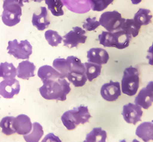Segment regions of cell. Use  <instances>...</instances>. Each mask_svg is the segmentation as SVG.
<instances>
[{
    "mask_svg": "<svg viewBox=\"0 0 153 142\" xmlns=\"http://www.w3.org/2000/svg\"><path fill=\"white\" fill-rule=\"evenodd\" d=\"M36 66L30 61L25 60L20 62L17 68V76L23 80H28L31 77L35 76L34 71Z\"/></svg>",
    "mask_w": 153,
    "mask_h": 142,
    "instance_id": "15",
    "label": "cell"
},
{
    "mask_svg": "<svg viewBox=\"0 0 153 142\" xmlns=\"http://www.w3.org/2000/svg\"><path fill=\"white\" fill-rule=\"evenodd\" d=\"M45 38L48 44L52 47H57L63 40V38L59 33L54 30H49L45 33Z\"/></svg>",
    "mask_w": 153,
    "mask_h": 142,
    "instance_id": "30",
    "label": "cell"
},
{
    "mask_svg": "<svg viewBox=\"0 0 153 142\" xmlns=\"http://www.w3.org/2000/svg\"><path fill=\"white\" fill-rule=\"evenodd\" d=\"M141 26L137 23L134 19H126L121 28V30H123L127 34L132 36V37H137L141 29Z\"/></svg>",
    "mask_w": 153,
    "mask_h": 142,
    "instance_id": "26",
    "label": "cell"
},
{
    "mask_svg": "<svg viewBox=\"0 0 153 142\" xmlns=\"http://www.w3.org/2000/svg\"><path fill=\"white\" fill-rule=\"evenodd\" d=\"M42 82L43 85L39 91L42 97L47 100L65 101L71 91L70 83L66 78L49 79Z\"/></svg>",
    "mask_w": 153,
    "mask_h": 142,
    "instance_id": "1",
    "label": "cell"
},
{
    "mask_svg": "<svg viewBox=\"0 0 153 142\" xmlns=\"http://www.w3.org/2000/svg\"><path fill=\"white\" fill-rule=\"evenodd\" d=\"M20 85L16 79H4L0 83V96L6 99H12L19 94Z\"/></svg>",
    "mask_w": 153,
    "mask_h": 142,
    "instance_id": "10",
    "label": "cell"
},
{
    "mask_svg": "<svg viewBox=\"0 0 153 142\" xmlns=\"http://www.w3.org/2000/svg\"><path fill=\"white\" fill-rule=\"evenodd\" d=\"M33 1L37 3H41L42 1H44V0H33Z\"/></svg>",
    "mask_w": 153,
    "mask_h": 142,
    "instance_id": "40",
    "label": "cell"
},
{
    "mask_svg": "<svg viewBox=\"0 0 153 142\" xmlns=\"http://www.w3.org/2000/svg\"><path fill=\"white\" fill-rule=\"evenodd\" d=\"M48 9L52 12L53 16L60 17L65 14L62 9L64 4L61 0H44Z\"/></svg>",
    "mask_w": 153,
    "mask_h": 142,
    "instance_id": "27",
    "label": "cell"
},
{
    "mask_svg": "<svg viewBox=\"0 0 153 142\" xmlns=\"http://www.w3.org/2000/svg\"><path fill=\"white\" fill-rule=\"evenodd\" d=\"M33 124L28 116L21 114L14 118L13 121V127L16 133L19 135H25L32 131Z\"/></svg>",
    "mask_w": 153,
    "mask_h": 142,
    "instance_id": "11",
    "label": "cell"
},
{
    "mask_svg": "<svg viewBox=\"0 0 153 142\" xmlns=\"http://www.w3.org/2000/svg\"><path fill=\"white\" fill-rule=\"evenodd\" d=\"M143 114L142 108L135 104L128 103L123 106L122 116L124 121L128 124L136 125L137 123L142 121Z\"/></svg>",
    "mask_w": 153,
    "mask_h": 142,
    "instance_id": "8",
    "label": "cell"
},
{
    "mask_svg": "<svg viewBox=\"0 0 153 142\" xmlns=\"http://www.w3.org/2000/svg\"><path fill=\"white\" fill-rule=\"evenodd\" d=\"M2 21L7 27H14L20 23L22 15V7L17 0H4Z\"/></svg>",
    "mask_w": 153,
    "mask_h": 142,
    "instance_id": "4",
    "label": "cell"
},
{
    "mask_svg": "<svg viewBox=\"0 0 153 142\" xmlns=\"http://www.w3.org/2000/svg\"><path fill=\"white\" fill-rule=\"evenodd\" d=\"M132 142H140V141H139L137 140V139H134L133 141H132Z\"/></svg>",
    "mask_w": 153,
    "mask_h": 142,
    "instance_id": "41",
    "label": "cell"
},
{
    "mask_svg": "<svg viewBox=\"0 0 153 142\" xmlns=\"http://www.w3.org/2000/svg\"><path fill=\"white\" fill-rule=\"evenodd\" d=\"M132 38L131 35L123 30L113 33L104 31L98 36L100 45L104 47H114L119 50L128 47Z\"/></svg>",
    "mask_w": 153,
    "mask_h": 142,
    "instance_id": "2",
    "label": "cell"
},
{
    "mask_svg": "<svg viewBox=\"0 0 153 142\" xmlns=\"http://www.w3.org/2000/svg\"><path fill=\"white\" fill-rule=\"evenodd\" d=\"M125 20L119 12L113 10L103 12L99 18V22L100 26L104 28L107 31L113 33L121 30Z\"/></svg>",
    "mask_w": 153,
    "mask_h": 142,
    "instance_id": "5",
    "label": "cell"
},
{
    "mask_svg": "<svg viewBox=\"0 0 153 142\" xmlns=\"http://www.w3.org/2000/svg\"><path fill=\"white\" fill-rule=\"evenodd\" d=\"M68 73L74 74H85L86 69L84 63L81 60L76 57L69 56L66 58Z\"/></svg>",
    "mask_w": 153,
    "mask_h": 142,
    "instance_id": "20",
    "label": "cell"
},
{
    "mask_svg": "<svg viewBox=\"0 0 153 142\" xmlns=\"http://www.w3.org/2000/svg\"><path fill=\"white\" fill-rule=\"evenodd\" d=\"M146 87L148 88L149 89H150L151 90V91L153 92V81L149 82L148 83Z\"/></svg>",
    "mask_w": 153,
    "mask_h": 142,
    "instance_id": "38",
    "label": "cell"
},
{
    "mask_svg": "<svg viewBox=\"0 0 153 142\" xmlns=\"http://www.w3.org/2000/svg\"><path fill=\"white\" fill-rule=\"evenodd\" d=\"M61 119L63 125L68 131H72L78 126L73 117L71 110L64 113Z\"/></svg>",
    "mask_w": 153,
    "mask_h": 142,
    "instance_id": "31",
    "label": "cell"
},
{
    "mask_svg": "<svg viewBox=\"0 0 153 142\" xmlns=\"http://www.w3.org/2000/svg\"><path fill=\"white\" fill-rule=\"evenodd\" d=\"M100 94L105 100L114 102L121 95V89L120 82L110 81L104 84L100 88Z\"/></svg>",
    "mask_w": 153,
    "mask_h": 142,
    "instance_id": "9",
    "label": "cell"
},
{
    "mask_svg": "<svg viewBox=\"0 0 153 142\" xmlns=\"http://www.w3.org/2000/svg\"><path fill=\"white\" fill-rule=\"evenodd\" d=\"M88 62L104 65L106 64L110 58L107 51L102 48H91L87 51Z\"/></svg>",
    "mask_w": 153,
    "mask_h": 142,
    "instance_id": "12",
    "label": "cell"
},
{
    "mask_svg": "<svg viewBox=\"0 0 153 142\" xmlns=\"http://www.w3.org/2000/svg\"><path fill=\"white\" fill-rule=\"evenodd\" d=\"M43 135L42 126L39 123L34 122L33 124V130L28 134L23 135V138L27 142H39Z\"/></svg>",
    "mask_w": 153,
    "mask_h": 142,
    "instance_id": "22",
    "label": "cell"
},
{
    "mask_svg": "<svg viewBox=\"0 0 153 142\" xmlns=\"http://www.w3.org/2000/svg\"><path fill=\"white\" fill-rule=\"evenodd\" d=\"M83 142H88V141H86V140H84Z\"/></svg>",
    "mask_w": 153,
    "mask_h": 142,
    "instance_id": "43",
    "label": "cell"
},
{
    "mask_svg": "<svg viewBox=\"0 0 153 142\" xmlns=\"http://www.w3.org/2000/svg\"><path fill=\"white\" fill-rule=\"evenodd\" d=\"M62 38L64 45L69 48H72L77 47L80 44H85L88 36L86 35V31L83 28L80 27H75L72 28V30L64 36Z\"/></svg>",
    "mask_w": 153,
    "mask_h": 142,
    "instance_id": "7",
    "label": "cell"
},
{
    "mask_svg": "<svg viewBox=\"0 0 153 142\" xmlns=\"http://www.w3.org/2000/svg\"><path fill=\"white\" fill-rule=\"evenodd\" d=\"M131 1L133 4L137 5V4H138L141 3L142 1V0H131Z\"/></svg>",
    "mask_w": 153,
    "mask_h": 142,
    "instance_id": "39",
    "label": "cell"
},
{
    "mask_svg": "<svg viewBox=\"0 0 153 142\" xmlns=\"http://www.w3.org/2000/svg\"><path fill=\"white\" fill-rule=\"evenodd\" d=\"M120 142H126V140H121Z\"/></svg>",
    "mask_w": 153,
    "mask_h": 142,
    "instance_id": "42",
    "label": "cell"
},
{
    "mask_svg": "<svg viewBox=\"0 0 153 142\" xmlns=\"http://www.w3.org/2000/svg\"><path fill=\"white\" fill-rule=\"evenodd\" d=\"M32 48V45L28 40L19 42L17 39L9 41L7 47L8 54L17 59H28L33 53Z\"/></svg>",
    "mask_w": 153,
    "mask_h": 142,
    "instance_id": "6",
    "label": "cell"
},
{
    "mask_svg": "<svg viewBox=\"0 0 153 142\" xmlns=\"http://www.w3.org/2000/svg\"><path fill=\"white\" fill-rule=\"evenodd\" d=\"M152 17V14L149 9L140 8L135 14L133 19L137 23L142 27L149 25L151 22Z\"/></svg>",
    "mask_w": 153,
    "mask_h": 142,
    "instance_id": "21",
    "label": "cell"
},
{
    "mask_svg": "<svg viewBox=\"0 0 153 142\" xmlns=\"http://www.w3.org/2000/svg\"><path fill=\"white\" fill-rule=\"evenodd\" d=\"M140 86L138 70L132 66L124 69L121 80V92L129 96H135Z\"/></svg>",
    "mask_w": 153,
    "mask_h": 142,
    "instance_id": "3",
    "label": "cell"
},
{
    "mask_svg": "<svg viewBox=\"0 0 153 142\" xmlns=\"http://www.w3.org/2000/svg\"><path fill=\"white\" fill-rule=\"evenodd\" d=\"M37 75L41 80L45 81L49 79H57L65 78L61 73L57 71L53 67L48 65H44L39 68L37 72Z\"/></svg>",
    "mask_w": 153,
    "mask_h": 142,
    "instance_id": "19",
    "label": "cell"
},
{
    "mask_svg": "<svg viewBox=\"0 0 153 142\" xmlns=\"http://www.w3.org/2000/svg\"><path fill=\"white\" fill-rule=\"evenodd\" d=\"M148 55L146 59H148V63L151 66H153V43L148 50Z\"/></svg>",
    "mask_w": 153,
    "mask_h": 142,
    "instance_id": "36",
    "label": "cell"
},
{
    "mask_svg": "<svg viewBox=\"0 0 153 142\" xmlns=\"http://www.w3.org/2000/svg\"><path fill=\"white\" fill-rule=\"evenodd\" d=\"M20 6L22 7L24 6V3H29L30 0H17Z\"/></svg>",
    "mask_w": 153,
    "mask_h": 142,
    "instance_id": "37",
    "label": "cell"
},
{
    "mask_svg": "<svg viewBox=\"0 0 153 142\" xmlns=\"http://www.w3.org/2000/svg\"><path fill=\"white\" fill-rule=\"evenodd\" d=\"M66 79L69 83H71L75 87H82L88 81L86 74L68 73Z\"/></svg>",
    "mask_w": 153,
    "mask_h": 142,
    "instance_id": "28",
    "label": "cell"
},
{
    "mask_svg": "<svg viewBox=\"0 0 153 142\" xmlns=\"http://www.w3.org/2000/svg\"><path fill=\"white\" fill-rule=\"evenodd\" d=\"M71 112L76 124L78 126L88 123L89 120L91 118V115L90 113L87 106H80L71 110Z\"/></svg>",
    "mask_w": 153,
    "mask_h": 142,
    "instance_id": "18",
    "label": "cell"
},
{
    "mask_svg": "<svg viewBox=\"0 0 153 142\" xmlns=\"http://www.w3.org/2000/svg\"><path fill=\"white\" fill-rule=\"evenodd\" d=\"M61 1L63 4L69 10L76 14H85L91 9L90 0H61Z\"/></svg>",
    "mask_w": 153,
    "mask_h": 142,
    "instance_id": "13",
    "label": "cell"
},
{
    "mask_svg": "<svg viewBox=\"0 0 153 142\" xmlns=\"http://www.w3.org/2000/svg\"><path fill=\"white\" fill-rule=\"evenodd\" d=\"M91 8L93 11L102 12L106 9L114 0H90Z\"/></svg>",
    "mask_w": 153,
    "mask_h": 142,
    "instance_id": "32",
    "label": "cell"
},
{
    "mask_svg": "<svg viewBox=\"0 0 153 142\" xmlns=\"http://www.w3.org/2000/svg\"><path fill=\"white\" fill-rule=\"evenodd\" d=\"M134 102L140 107L148 110L153 103V92L146 86L142 88L135 97Z\"/></svg>",
    "mask_w": 153,
    "mask_h": 142,
    "instance_id": "14",
    "label": "cell"
},
{
    "mask_svg": "<svg viewBox=\"0 0 153 142\" xmlns=\"http://www.w3.org/2000/svg\"><path fill=\"white\" fill-rule=\"evenodd\" d=\"M84 64L86 69L85 74L89 82H92L100 75L102 68V65L90 62H86Z\"/></svg>",
    "mask_w": 153,
    "mask_h": 142,
    "instance_id": "23",
    "label": "cell"
},
{
    "mask_svg": "<svg viewBox=\"0 0 153 142\" xmlns=\"http://www.w3.org/2000/svg\"><path fill=\"white\" fill-rule=\"evenodd\" d=\"M107 132L101 127H95L86 135V140L88 142H106Z\"/></svg>",
    "mask_w": 153,
    "mask_h": 142,
    "instance_id": "24",
    "label": "cell"
},
{
    "mask_svg": "<svg viewBox=\"0 0 153 142\" xmlns=\"http://www.w3.org/2000/svg\"><path fill=\"white\" fill-rule=\"evenodd\" d=\"M41 13L37 15L34 13L32 18V23L38 30L44 31L50 25V22L48 19V10L45 7H41Z\"/></svg>",
    "mask_w": 153,
    "mask_h": 142,
    "instance_id": "16",
    "label": "cell"
},
{
    "mask_svg": "<svg viewBox=\"0 0 153 142\" xmlns=\"http://www.w3.org/2000/svg\"><path fill=\"white\" fill-rule=\"evenodd\" d=\"M83 28L87 31H93L99 28L100 25L96 17H88L83 23Z\"/></svg>",
    "mask_w": 153,
    "mask_h": 142,
    "instance_id": "34",
    "label": "cell"
},
{
    "mask_svg": "<svg viewBox=\"0 0 153 142\" xmlns=\"http://www.w3.org/2000/svg\"><path fill=\"white\" fill-rule=\"evenodd\" d=\"M135 134L144 142L153 141V122L147 121L140 124L136 129Z\"/></svg>",
    "mask_w": 153,
    "mask_h": 142,
    "instance_id": "17",
    "label": "cell"
},
{
    "mask_svg": "<svg viewBox=\"0 0 153 142\" xmlns=\"http://www.w3.org/2000/svg\"><path fill=\"white\" fill-rule=\"evenodd\" d=\"M17 76V69L12 63L7 62L0 63V77L4 79H15Z\"/></svg>",
    "mask_w": 153,
    "mask_h": 142,
    "instance_id": "25",
    "label": "cell"
},
{
    "mask_svg": "<svg viewBox=\"0 0 153 142\" xmlns=\"http://www.w3.org/2000/svg\"><path fill=\"white\" fill-rule=\"evenodd\" d=\"M53 67L66 79V76L69 72L66 59L59 58L54 59Z\"/></svg>",
    "mask_w": 153,
    "mask_h": 142,
    "instance_id": "33",
    "label": "cell"
},
{
    "mask_svg": "<svg viewBox=\"0 0 153 142\" xmlns=\"http://www.w3.org/2000/svg\"><path fill=\"white\" fill-rule=\"evenodd\" d=\"M14 117H4L0 121V127L1 128L2 132L6 135H11L16 133L13 127Z\"/></svg>",
    "mask_w": 153,
    "mask_h": 142,
    "instance_id": "29",
    "label": "cell"
},
{
    "mask_svg": "<svg viewBox=\"0 0 153 142\" xmlns=\"http://www.w3.org/2000/svg\"><path fill=\"white\" fill-rule=\"evenodd\" d=\"M41 142H62L60 138L53 133H49L45 135Z\"/></svg>",
    "mask_w": 153,
    "mask_h": 142,
    "instance_id": "35",
    "label": "cell"
}]
</instances>
